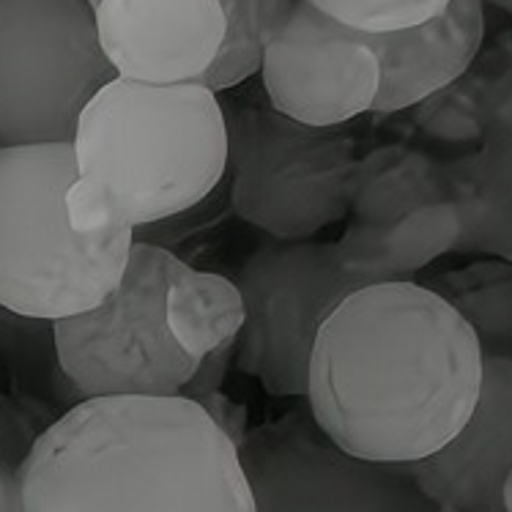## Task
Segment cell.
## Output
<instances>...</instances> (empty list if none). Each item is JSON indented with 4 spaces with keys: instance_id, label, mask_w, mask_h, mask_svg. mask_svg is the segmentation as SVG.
<instances>
[{
    "instance_id": "obj_1",
    "label": "cell",
    "mask_w": 512,
    "mask_h": 512,
    "mask_svg": "<svg viewBox=\"0 0 512 512\" xmlns=\"http://www.w3.org/2000/svg\"><path fill=\"white\" fill-rule=\"evenodd\" d=\"M482 348L466 318L425 285L348 293L315 340L307 400L332 444L359 460L417 463L466 425Z\"/></svg>"
},
{
    "instance_id": "obj_2",
    "label": "cell",
    "mask_w": 512,
    "mask_h": 512,
    "mask_svg": "<svg viewBox=\"0 0 512 512\" xmlns=\"http://www.w3.org/2000/svg\"><path fill=\"white\" fill-rule=\"evenodd\" d=\"M14 477L22 512H258L239 447L184 395L83 400Z\"/></svg>"
},
{
    "instance_id": "obj_3",
    "label": "cell",
    "mask_w": 512,
    "mask_h": 512,
    "mask_svg": "<svg viewBox=\"0 0 512 512\" xmlns=\"http://www.w3.org/2000/svg\"><path fill=\"white\" fill-rule=\"evenodd\" d=\"M66 195L77 233H113L198 206L228 170V126L200 83L146 85L115 77L85 105L72 140Z\"/></svg>"
},
{
    "instance_id": "obj_4",
    "label": "cell",
    "mask_w": 512,
    "mask_h": 512,
    "mask_svg": "<svg viewBox=\"0 0 512 512\" xmlns=\"http://www.w3.org/2000/svg\"><path fill=\"white\" fill-rule=\"evenodd\" d=\"M72 143L0 146V307L61 321L94 310L124 277L135 230L77 233L69 222Z\"/></svg>"
},
{
    "instance_id": "obj_5",
    "label": "cell",
    "mask_w": 512,
    "mask_h": 512,
    "mask_svg": "<svg viewBox=\"0 0 512 512\" xmlns=\"http://www.w3.org/2000/svg\"><path fill=\"white\" fill-rule=\"evenodd\" d=\"M228 126L230 206L277 241H304L348 217L359 159L340 126H307L239 107Z\"/></svg>"
},
{
    "instance_id": "obj_6",
    "label": "cell",
    "mask_w": 512,
    "mask_h": 512,
    "mask_svg": "<svg viewBox=\"0 0 512 512\" xmlns=\"http://www.w3.org/2000/svg\"><path fill=\"white\" fill-rule=\"evenodd\" d=\"M178 258L135 241L124 277L94 310L53 321L63 376L91 398H176L198 370L168 326V288Z\"/></svg>"
},
{
    "instance_id": "obj_7",
    "label": "cell",
    "mask_w": 512,
    "mask_h": 512,
    "mask_svg": "<svg viewBox=\"0 0 512 512\" xmlns=\"http://www.w3.org/2000/svg\"><path fill=\"white\" fill-rule=\"evenodd\" d=\"M115 77L88 0H0V146L72 143Z\"/></svg>"
},
{
    "instance_id": "obj_8",
    "label": "cell",
    "mask_w": 512,
    "mask_h": 512,
    "mask_svg": "<svg viewBox=\"0 0 512 512\" xmlns=\"http://www.w3.org/2000/svg\"><path fill=\"white\" fill-rule=\"evenodd\" d=\"M236 288L244 302L236 367L274 398H302L321 326L365 285L345 269L337 244L277 241L252 252Z\"/></svg>"
},
{
    "instance_id": "obj_9",
    "label": "cell",
    "mask_w": 512,
    "mask_h": 512,
    "mask_svg": "<svg viewBox=\"0 0 512 512\" xmlns=\"http://www.w3.org/2000/svg\"><path fill=\"white\" fill-rule=\"evenodd\" d=\"M348 217L335 244L362 285L411 280L458 241L444 165L414 148H378L359 159Z\"/></svg>"
},
{
    "instance_id": "obj_10",
    "label": "cell",
    "mask_w": 512,
    "mask_h": 512,
    "mask_svg": "<svg viewBox=\"0 0 512 512\" xmlns=\"http://www.w3.org/2000/svg\"><path fill=\"white\" fill-rule=\"evenodd\" d=\"M258 512H436L408 463L343 452L315 419L291 411L239 447Z\"/></svg>"
},
{
    "instance_id": "obj_11",
    "label": "cell",
    "mask_w": 512,
    "mask_h": 512,
    "mask_svg": "<svg viewBox=\"0 0 512 512\" xmlns=\"http://www.w3.org/2000/svg\"><path fill=\"white\" fill-rule=\"evenodd\" d=\"M269 105L307 126H343L373 110L378 58L367 33L299 0L261 58Z\"/></svg>"
},
{
    "instance_id": "obj_12",
    "label": "cell",
    "mask_w": 512,
    "mask_h": 512,
    "mask_svg": "<svg viewBox=\"0 0 512 512\" xmlns=\"http://www.w3.org/2000/svg\"><path fill=\"white\" fill-rule=\"evenodd\" d=\"M94 20L115 74L146 85L200 83L228 31L220 0H99Z\"/></svg>"
},
{
    "instance_id": "obj_13",
    "label": "cell",
    "mask_w": 512,
    "mask_h": 512,
    "mask_svg": "<svg viewBox=\"0 0 512 512\" xmlns=\"http://www.w3.org/2000/svg\"><path fill=\"white\" fill-rule=\"evenodd\" d=\"M408 469L430 502L460 512H504L502 488L512 471V356H482L480 395L466 425Z\"/></svg>"
},
{
    "instance_id": "obj_14",
    "label": "cell",
    "mask_w": 512,
    "mask_h": 512,
    "mask_svg": "<svg viewBox=\"0 0 512 512\" xmlns=\"http://www.w3.org/2000/svg\"><path fill=\"white\" fill-rule=\"evenodd\" d=\"M485 0H450L430 20L389 33H367L378 58V96L370 113H400L439 94L480 55Z\"/></svg>"
},
{
    "instance_id": "obj_15",
    "label": "cell",
    "mask_w": 512,
    "mask_h": 512,
    "mask_svg": "<svg viewBox=\"0 0 512 512\" xmlns=\"http://www.w3.org/2000/svg\"><path fill=\"white\" fill-rule=\"evenodd\" d=\"M444 178L458 214L452 252L493 255L512 266V148L482 143L444 165Z\"/></svg>"
},
{
    "instance_id": "obj_16",
    "label": "cell",
    "mask_w": 512,
    "mask_h": 512,
    "mask_svg": "<svg viewBox=\"0 0 512 512\" xmlns=\"http://www.w3.org/2000/svg\"><path fill=\"white\" fill-rule=\"evenodd\" d=\"M168 326L181 351L203 362L206 356H233L244 326V302L236 283L198 272L178 258L168 288Z\"/></svg>"
},
{
    "instance_id": "obj_17",
    "label": "cell",
    "mask_w": 512,
    "mask_h": 512,
    "mask_svg": "<svg viewBox=\"0 0 512 512\" xmlns=\"http://www.w3.org/2000/svg\"><path fill=\"white\" fill-rule=\"evenodd\" d=\"M436 291V288H433ZM441 293L480 340L482 356H512V266L488 261L441 280Z\"/></svg>"
},
{
    "instance_id": "obj_18",
    "label": "cell",
    "mask_w": 512,
    "mask_h": 512,
    "mask_svg": "<svg viewBox=\"0 0 512 512\" xmlns=\"http://www.w3.org/2000/svg\"><path fill=\"white\" fill-rule=\"evenodd\" d=\"M332 20L362 33L403 31L436 17L450 0H310Z\"/></svg>"
},
{
    "instance_id": "obj_19",
    "label": "cell",
    "mask_w": 512,
    "mask_h": 512,
    "mask_svg": "<svg viewBox=\"0 0 512 512\" xmlns=\"http://www.w3.org/2000/svg\"><path fill=\"white\" fill-rule=\"evenodd\" d=\"M417 121L425 132L452 143L482 140V85L455 80L439 94L417 105Z\"/></svg>"
},
{
    "instance_id": "obj_20",
    "label": "cell",
    "mask_w": 512,
    "mask_h": 512,
    "mask_svg": "<svg viewBox=\"0 0 512 512\" xmlns=\"http://www.w3.org/2000/svg\"><path fill=\"white\" fill-rule=\"evenodd\" d=\"M482 143L512 148V63L482 83Z\"/></svg>"
},
{
    "instance_id": "obj_21",
    "label": "cell",
    "mask_w": 512,
    "mask_h": 512,
    "mask_svg": "<svg viewBox=\"0 0 512 512\" xmlns=\"http://www.w3.org/2000/svg\"><path fill=\"white\" fill-rule=\"evenodd\" d=\"M189 400H195V403L209 414L211 422H214L236 447L244 444V439H247V408L239 406V403H233L230 398H225L222 392H206V395H198V398Z\"/></svg>"
},
{
    "instance_id": "obj_22",
    "label": "cell",
    "mask_w": 512,
    "mask_h": 512,
    "mask_svg": "<svg viewBox=\"0 0 512 512\" xmlns=\"http://www.w3.org/2000/svg\"><path fill=\"white\" fill-rule=\"evenodd\" d=\"M0 512H22L17 477L0 466Z\"/></svg>"
},
{
    "instance_id": "obj_23",
    "label": "cell",
    "mask_w": 512,
    "mask_h": 512,
    "mask_svg": "<svg viewBox=\"0 0 512 512\" xmlns=\"http://www.w3.org/2000/svg\"><path fill=\"white\" fill-rule=\"evenodd\" d=\"M502 510L512 512V471L507 474V480H504L502 488Z\"/></svg>"
},
{
    "instance_id": "obj_24",
    "label": "cell",
    "mask_w": 512,
    "mask_h": 512,
    "mask_svg": "<svg viewBox=\"0 0 512 512\" xmlns=\"http://www.w3.org/2000/svg\"><path fill=\"white\" fill-rule=\"evenodd\" d=\"M496 3H499V6H504L507 11H512V0H496ZM507 50H510V55H512V31H510V36H507Z\"/></svg>"
},
{
    "instance_id": "obj_25",
    "label": "cell",
    "mask_w": 512,
    "mask_h": 512,
    "mask_svg": "<svg viewBox=\"0 0 512 512\" xmlns=\"http://www.w3.org/2000/svg\"><path fill=\"white\" fill-rule=\"evenodd\" d=\"M436 512H460V510H455V507H450V504H439Z\"/></svg>"
},
{
    "instance_id": "obj_26",
    "label": "cell",
    "mask_w": 512,
    "mask_h": 512,
    "mask_svg": "<svg viewBox=\"0 0 512 512\" xmlns=\"http://www.w3.org/2000/svg\"><path fill=\"white\" fill-rule=\"evenodd\" d=\"M88 3H91V6H96V3H99V0H88Z\"/></svg>"
}]
</instances>
